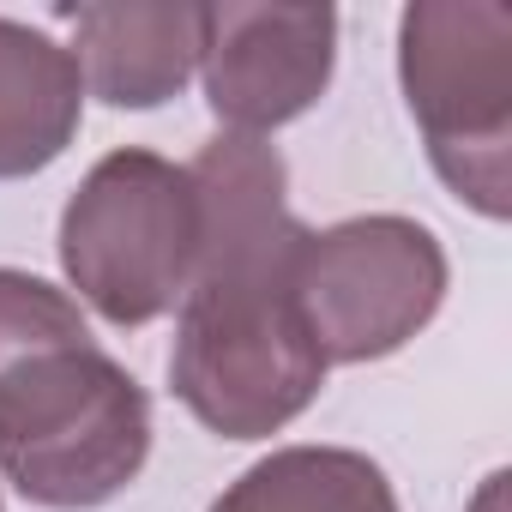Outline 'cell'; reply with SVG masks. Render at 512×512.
Segmentation results:
<instances>
[{
	"instance_id": "6da1fadb",
	"label": "cell",
	"mask_w": 512,
	"mask_h": 512,
	"mask_svg": "<svg viewBox=\"0 0 512 512\" xmlns=\"http://www.w3.org/2000/svg\"><path fill=\"white\" fill-rule=\"evenodd\" d=\"M199 260L181 296L169 356L175 398L223 440H260L296 422L326 356L296 308V253L308 229L284 205V163L272 145L223 133L193 163Z\"/></svg>"
},
{
	"instance_id": "7a4b0ae2",
	"label": "cell",
	"mask_w": 512,
	"mask_h": 512,
	"mask_svg": "<svg viewBox=\"0 0 512 512\" xmlns=\"http://www.w3.org/2000/svg\"><path fill=\"white\" fill-rule=\"evenodd\" d=\"M151 452L139 380L91 338L79 308L0 272V470L37 506H97L121 494Z\"/></svg>"
},
{
	"instance_id": "3957f363",
	"label": "cell",
	"mask_w": 512,
	"mask_h": 512,
	"mask_svg": "<svg viewBox=\"0 0 512 512\" xmlns=\"http://www.w3.org/2000/svg\"><path fill=\"white\" fill-rule=\"evenodd\" d=\"M398 67L428 157L482 217L512 211V7L422 0L398 25Z\"/></svg>"
},
{
	"instance_id": "277c9868",
	"label": "cell",
	"mask_w": 512,
	"mask_h": 512,
	"mask_svg": "<svg viewBox=\"0 0 512 512\" xmlns=\"http://www.w3.org/2000/svg\"><path fill=\"white\" fill-rule=\"evenodd\" d=\"M199 260V193L193 175L151 157H103L67 217H61V266L73 290L115 326H145L187 296Z\"/></svg>"
},
{
	"instance_id": "5b68a950",
	"label": "cell",
	"mask_w": 512,
	"mask_h": 512,
	"mask_svg": "<svg viewBox=\"0 0 512 512\" xmlns=\"http://www.w3.org/2000/svg\"><path fill=\"white\" fill-rule=\"evenodd\" d=\"M446 296V253L410 217H356L296 253V308L326 362L404 350Z\"/></svg>"
},
{
	"instance_id": "8992f818",
	"label": "cell",
	"mask_w": 512,
	"mask_h": 512,
	"mask_svg": "<svg viewBox=\"0 0 512 512\" xmlns=\"http://www.w3.org/2000/svg\"><path fill=\"white\" fill-rule=\"evenodd\" d=\"M332 7H205V97L241 139L296 121L332 79Z\"/></svg>"
},
{
	"instance_id": "52a82bcc",
	"label": "cell",
	"mask_w": 512,
	"mask_h": 512,
	"mask_svg": "<svg viewBox=\"0 0 512 512\" xmlns=\"http://www.w3.org/2000/svg\"><path fill=\"white\" fill-rule=\"evenodd\" d=\"M85 85L115 109H151L187 85L205 49V7H67Z\"/></svg>"
},
{
	"instance_id": "ba28073f",
	"label": "cell",
	"mask_w": 512,
	"mask_h": 512,
	"mask_svg": "<svg viewBox=\"0 0 512 512\" xmlns=\"http://www.w3.org/2000/svg\"><path fill=\"white\" fill-rule=\"evenodd\" d=\"M85 73L55 37L0 19V181L49 169L79 133Z\"/></svg>"
},
{
	"instance_id": "9c48e42d",
	"label": "cell",
	"mask_w": 512,
	"mask_h": 512,
	"mask_svg": "<svg viewBox=\"0 0 512 512\" xmlns=\"http://www.w3.org/2000/svg\"><path fill=\"white\" fill-rule=\"evenodd\" d=\"M211 512H398L374 458L344 446H284L253 464Z\"/></svg>"
}]
</instances>
